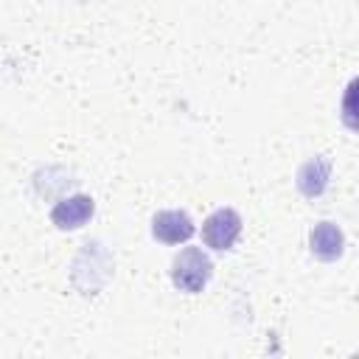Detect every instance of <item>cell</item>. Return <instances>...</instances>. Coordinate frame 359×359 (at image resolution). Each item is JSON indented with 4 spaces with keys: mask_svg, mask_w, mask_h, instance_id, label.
Here are the masks:
<instances>
[{
    "mask_svg": "<svg viewBox=\"0 0 359 359\" xmlns=\"http://www.w3.org/2000/svg\"><path fill=\"white\" fill-rule=\"evenodd\" d=\"M210 275H213V261L199 247L180 250V255L171 264V280H174V286L180 292H188V294H199L208 286Z\"/></svg>",
    "mask_w": 359,
    "mask_h": 359,
    "instance_id": "6da1fadb",
    "label": "cell"
},
{
    "mask_svg": "<svg viewBox=\"0 0 359 359\" xmlns=\"http://www.w3.org/2000/svg\"><path fill=\"white\" fill-rule=\"evenodd\" d=\"M241 236V216L233 208H219L202 222V238L210 250H230Z\"/></svg>",
    "mask_w": 359,
    "mask_h": 359,
    "instance_id": "7a4b0ae2",
    "label": "cell"
},
{
    "mask_svg": "<svg viewBox=\"0 0 359 359\" xmlns=\"http://www.w3.org/2000/svg\"><path fill=\"white\" fill-rule=\"evenodd\" d=\"M151 236L163 244H182L194 236V222L185 210H160L151 219Z\"/></svg>",
    "mask_w": 359,
    "mask_h": 359,
    "instance_id": "3957f363",
    "label": "cell"
},
{
    "mask_svg": "<svg viewBox=\"0 0 359 359\" xmlns=\"http://www.w3.org/2000/svg\"><path fill=\"white\" fill-rule=\"evenodd\" d=\"M93 210H95V202L90 196H84V194H76V196H67V199H62V202L53 205L50 222L59 230H79L81 224L90 222Z\"/></svg>",
    "mask_w": 359,
    "mask_h": 359,
    "instance_id": "277c9868",
    "label": "cell"
},
{
    "mask_svg": "<svg viewBox=\"0 0 359 359\" xmlns=\"http://www.w3.org/2000/svg\"><path fill=\"white\" fill-rule=\"evenodd\" d=\"M309 244H311V252H314L320 261H337V258L342 255L345 238H342V230H339L334 222H320V224L311 230Z\"/></svg>",
    "mask_w": 359,
    "mask_h": 359,
    "instance_id": "5b68a950",
    "label": "cell"
},
{
    "mask_svg": "<svg viewBox=\"0 0 359 359\" xmlns=\"http://www.w3.org/2000/svg\"><path fill=\"white\" fill-rule=\"evenodd\" d=\"M328 177H331V163L325 157H314L309 163L300 165L297 171V188L306 194V196H320L328 185Z\"/></svg>",
    "mask_w": 359,
    "mask_h": 359,
    "instance_id": "8992f818",
    "label": "cell"
},
{
    "mask_svg": "<svg viewBox=\"0 0 359 359\" xmlns=\"http://www.w3.org/2000/svg\"><path fill=\"white\" fill-rule=\"evenodd\" d=\"M339 118L351 132H359V76L348 81L345 93H342V107H339Z\"/></svg>",
    "mask_w": 359,
    "mask_h": 359,
    "instance_id": "52a82bcc",
    "label": "cell"
}]
</instances>
